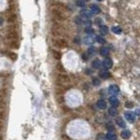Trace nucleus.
<instances>
[{
    "mask_svg": "<svg viewBox=\"0 0 140 140\" xmlns=\"http://www.w3.org/2000/svg\"><path fill=\"white\" fill-rule=\"evenodd\" d=\"M116 123L119 127H121V128H125V126H126L125 122L123 121V119L122 118V117H117V118L116 119Z\"/></svg>",
    "mask_w": 140,
    "mask_h": 140,
    "instance_id": "12",
    "label": "nucleus"
},
{
    "mask_svg": "<svg viewBox=\"0 0 140 140\" xmlns=\"http://www.w3.org/2000/svg\"><path fill=\"white\" fill-rule=\"evenodd\" d=\"M57 68H58L60 71H64V68H63V67L61 64H57Z\"/></svg>",
    "mask_w": 140,
    "mask_h": 140,
    "instance_id": "31",
    "label": "nucleus"
},
{
    "mask_svg": "<svg viewBox=\"0 0 140 140\" xmlns=\"http://www.w3.org/2000/svg\"><path fill=\"white\" fill-rule=\"evenodd\" d=\"M2 24H3V19H2V18H0V26H1Z\"/></svg>",
    "mask_w": 140,
    "mask_h": 140,
    "instance_id": "35",
    "label": "nucleus"
},
{
    "mask_svg": "<svg viewBox=\"0 0 140 140\" xmlns=\"http://www.w3.org/2000/svg\"><path fill=\"white\" fill-rule=\"evenodd\" d=\"M97 1H102V0H97Z\"/></svg>",
    "mask_w": 140,
    "mask_h": 140,
    "instance_id": "37",
    "label": "nucleus"
},
{
    "mask_svg": "<svg viewBox=\"0 0 140 140\" xmlns=\"http://www.w3.org/2000/svg\"><path fill=\"white\" fill-rule=\"evenodd\" d=\"M95 40H96V39H94L93 37H91L90 35H88V36L84 38V43H85L86 45H91V44H93L94 43Z\"/></svg>",
    "mask_w": 140,
    "mask_h": 140,
    "instance_id": "15",
    "label": "nucleus"
},
{
    "mask_svg": "<svg viewBox=\"0 0 140 140\" xmlns=\"http://www.w3.org/2000/svg\"><path fill=\"white\" fill-rule=\"evenodd\" d=\"M126 107H127V108H132L133 103H131V102H126Z\"/></svg>",
    "mask_w": 140,
    "mask_h": 140,
    "instance_id": "32",
    "label": "nucleus"
},
{
    "mask_svg": "<svg viewBox=\"0 0 140 140\" xmlns=\"http://www.w3.org/2000/svg\"><path fill=\"white\" fill-rule=\"evenodd\" d=\"M95 22L96 23V25H101V24H102V18H96Z\"/></svg>",
    "mask_w": 140,
    "mask_h": 140,
    "instance_id": "30",
    "label": "nucleus"
},
{
    "mask_svg": "<svg viewBox=\"0 0 140 140\" xmlns=\"http://www.w3.org/2000/svg\"><path fill=\"white\" fill-rule=\"evenodd\" d=\"M109 101H110V103L112 105L113 107H116L119 105V100L118 98H116V96H111V97L109 98Z\"/></svg>",
    "mask_w": 140,
    "mask_h": 140,
    "instance_id": "9",
    "label": "nucleus"
},
{
    "mask_svg": "<svg viewBox=\"0 0 140 140\" xmlns=\"http://www.w3.org/2000/svg\"><path fill=\"white\" fill-rule=\"evenodd\" d=\"M106 138L108 140H116V136L114 132L110 131L106 134Z\"/></svg>",
    "mask_w": 140,
    "mask_h": 140,
    "instance_id": "18",
    "label": "nucleus"
},
{
    "mask_svg": "<svg viewBox=\"0 0 140 140\" xmlns=\"http://www.w3.org/2000/svg\"><path fill=\"white\" fill-rule=\"evenodd\" d=\"M3 116H4V114L2 113V111H0V118H3Z\"/></svg>",
    "mask_w": 140,
    "mask_h": 140,
    "instance_id": "34",
    "label": "nucleus"
},
{
    "mask_svg": "<svg viewBox=\"0 0 140 140\" xmlns=\"http://www.w3.org/2000/svg\"><path fill=\"white\" fill-rule=\"evenodd\" d=\"M96 40L97 41L98 43H100V44H105V42H106L105 39L102 36V35H97V36H96Z\"/></svg>",
    "mask_w": 140,
    "mask_h": 140,
    "instance_id": "22",
    "label": "nucleus"
},
{
    "mask_svg": "<svg viewBox=\"0 0 140 140\" xmlns=\"http://www.w3.org/2000/svg\"><path fill=\"white\" fill-rule=\"evenodd\" d=\"M52 53L53 55V57H54L56 60H60L61 58V53L59 52V51L57 50H52Z\"/></svg>",
    "mask_w": 140,
    "mask_h": 140,
    "instance_id": "25",
    "label": "nucleus"
},
{
    "mask_svg": "<svg viewBox=\"0 0 140 140\" xmlns=\"http://www.w3.org/2000/svg\"><path fill=\"white\" fill-rule=\"evenodd\" d=\"M80 15L81 17L82 18H90L93 15V13L91 12L90 10H88V9H82L80 11Z\"/></svg>",
    "mask_w": 140,
    "mask_h": 140,
    "instance_id": "4",
    "label": "nucleus"
},
{
    "mask_svg": "<svg viewBox=\"0 0 140 140\" xmlns=\"http://www.w3.org/2000/svg\"><path fill=\"white\" fill-rule=\"evenodd\" d=\"M16 20H17V14H15V13L11 14V15H10L7 18L8 23H14Z\"/></svg>",
    "mask_w": 140,
    "mask_h": 140,
    "instance_id": "17",
    "label": "nucleus"
},
{
    "mask_svg": "<svg viewBox=\"0 0 140 140\" xmlns=\"http://www.w3.org/2000/svg\"><path fill=\"white\" fill-rule=\"evenodd\" d=\"M111 31L116 34H120L121 32H122V29H121V27H119V26H113V27L111 28Z\"/></svg>",
    "mask_w": 140,
    "mask_h": 140,
    "instance_id": "26",
    "label": "nucleus"
},
{
    "mask_svg": "<svg viewBox=\"0 0 140 140\" xmlns=\"http://www.w3.org/2000/svg\"><path fill=\"white\" fill-rule=\"evenodd\" d=\"M76 5L80 6V7H84V6H85V3H84L83 1H81V0H77V1H76Z\"/></svg>",
    "mask_w": 140,
    "mask_h": 140,
    "instance_id": "28",
    "label": "nucleus"
},
{
    "mask_svg": "<svg viewBox=\"0 0 140 140\" xmlns=\"http://www.w3.org/2000/svg\"><path fill=\"white\" fill-rule=\"evenodd\" d=\"M1 129H2V123H0V130H1Z\"/></svg>",
    "mask_w": 140,
    "mask_h": 140,
    "instance_id": "36",
    "label": "nucleus"
},
{
    "mask_svg": "<svg viewBox=\"0 0 140 140\" xmlns=\"http://www.w3.org/2000/svg\"><path fill=\"white\" fill-rule=\"evenodd\" d=\"M85 32H86V33H88V35H90V34L94 33V30L92 29L91 27H89V26H88V27H87L85 29Z\"/></svg>",
    "mask_w": 140,
    "mask_h": 140,
    "instance_id": "27",
    "label": "nucleus"
},
{
    "mask_svg": "<svg viewBox=\"0 0 140 140\" xmlns=\"http://www.w3.org/2000/svg\"><path fill=\"white\" fill-rule=\"evenodd\" d=\"M6 54H7V56L9 57L11 60H12V61H16L17 58H18V55L13 52H7Z\"/></svg>",
    "mask_w": 140,
    "mask_h": 140,
    "instance_id": "21",
    "label": "nucleus"
},
{
    "mask_svg": "<svg viewBox=\"0 0 140 140\" xmlns=\"http://www.w3.org/2000/svg\"><path fill=\"white\" fill-rule=\"evenodd\" d=\"M53 43H54V45L58 47H65L67 46V41L65 40H63V39H59V40H56L53 41Z\"/></svg>",
    "mask_w": 140,
    "mask_h": 140,
    "instance_id": "7",
    "label": "nucleus"
},
{
    "mask_svg": "<svg viewBox=\"0 0 140 140\" xmlns=\"http://www.w3.org/2000/svg\"><path fill=\"white\" fill-rule=\"evenodd\" d=\"M96 105H97V107L100 110H105L107 108V102L102 99L98 100L97 102H96Z\"/></svg>",
    "mask_w": 140,
    "mask_h": 140,
    "instance_id": "10",
    "label": "nucleus"
},
{
    "mask_svg": "<svg viewBox=\"0 0 140 140\" xmlns=\"http://www.w3.org/2000/svg\"><path fill=\"white\" fill-rule=\"evenodd\" d=\"M18 46H19V43L17 40H11V43H10V47L13 49H17L18 48Z\"/></svg>",
    "mask_w": 140,
    "mask_h": 140,
    "instance_id": "23",
    "label": "nucleus"
},
{
    "mask_svg": "<svg viewBox=\"0 0 140 140\" xmlns=\"http://www.w3.org/2000/svg\"><path fill=\"white\" fill-rule=\"evenodd\" d=\"M109 32V28L107 26H100V33L102 36H104V35H107Z\"/></svg>",
    "mask_w": 140,
    "mask_h": 140,
    "instance_id": "13",
    "label": "nucleus"
},
{
    "mask_svg": "<svg viewBox=\"0 0 140 140\" xmlns=\"http://www.w3.org/2000/svg\"><path fill=\"white\" fill-rule=\"evenodd\" d=\"M131 133L129 130H124V131H123L122 132H121V137L124 139H128L129 137H131Z\"/></svg>",
    "mask_w": 140,
    "mask_h": 140,
    "instance_id": "16",
    "label": "nucleus"
},
{
    "mask_svg": "<svg viewBox=\"0 0 140 140\" xmlns=\"http://www.w3.org/2000/svg\"><path fill=\"white\" fill-rule=\"evenodd\" d=\"M18 34L16 32V31L14 30L10 31L7 33V39H9V40H16L18 39Z\"/></svg>",
    "mask_w": 140,
    "mask_h": 140,
    "instance_id": "8",
    "label": "nucleus"
},
{
    "mask_svg": "<svg viewBox=\"0 0 140 140\" xmlns=\"http://www.w3.org/2000/svg\"><path fill=\"white\" fill-rule=\"evenodd\" d=\"M135 114L136 115H140V110H137L135 111Z\"/></svg>",
    "mask_w": 140,
    "mask_h": 140,
    "instance_id": "33",
    "label": "nucleus"
},
{
    "mask_svg": "<svg viewBox=\"0 0 140 140\" xmlns=\"http://www.w3.org/2000/svg\"><path fill=\"white\" fill-rule=\"evenodd\" d=\"M109 53H110V50H109L108 47H102V48L100 49V54L102 55V56L103 57H107L109 55Z\"/></svg>",
    "mask_w": 140,
    "mask_h": 140,
    "instance_id": "14",
    "label": "nucleus"
},
{
    "mask_svg": "<svg viewBox=\"0 0 140 140\" xmlns=\"http://www.w3.org/2000/svg\"><path fill=\"white\" fill-rule=\"evenodd\" d=\"M90 11L93 14H96V15H97V14H99L101 12V9L100 7L98 5H92L90 6Z\"/></svg>",
    "mask_w": 140,
    "mask_h": 140,
    "instance_id": "11",
    "label": "nucleus"
},
{
    "mask_svg": "<svg viewBox=\"0 0 140 140\" xmlns=\"http://www.w3.org/2000/svg\"><path fill=\"white\" fill-rule=\"evenodd\" d=\"M124 116L130 123H133L135 121V118H136L135 114L132 112H131V111H126V112L124 113Z\"/></svg>",
    "mask_w": 140,
    "mask_h": 140,
    "instance_id": "6",
    "label": "nucleus"
},
{
    "mask_svg": "<svg viewBox=\"0 0 140 140\" xmlns=\"http://www.w3.org/2000/svg\"><path fill=\"white\" fill-rule=\"evenodd\" d=\"M102 66H103V67H104L105 69L111 68V67H112V66H113L112 60L110 59V58H106L103 61H102Z\"/></svg>",
    "mask_w": 140,
    "mask_h": 140,
    "instance_id": "5",
    "label": "nucleus"
},
{
    "mask_svg": "<svg viewBox=\"0 0 140 140\" xmlns=\"http://www.w3.org/2000/svg\"><path fill=\"white\" fill-rule=\"evenodd\" d=\"M75 22H76V24H78V25H85V26H90L92 24V22L90 21V20H88V18H85L82 17L76 18Z\"/></svg>",
    "mask_w": 140,
    "mask_h": 140,
    "instance_id": "2",
    "label": "nucleus"
},
{
    "mask_svg": "<svg viewBox=\"0 0 140 140\" xmlns=\"http://www.w3.org/2000/svg\"><path fill=\"white\" fill-rule=\"evenodd\" d=\"M108 112H109V114H110V116H116V115H117V113H118V111H117L116 108H115V107H113V106H112V107H111V108L109 109Z\"/></svg>",
    "mask_w": 140,
    "mask_h": 140,
    "instance_id": "19",
    "label": "nucleus"
},
{
    "mask_svg": "<svg viewBox=\"0 0 140 140\" xmlns=\"http://www.w3.org/2000/svg\"><path fill=\"white\" fill-rule=\"evenodd\" d=\"M100 77L102 79H108L110 77V73L108 71H101L100 72Z\"/></svg>",
    "mask_w": 140,
    "mask_h": 140,
    "instance_id": "24",
    "label": "nucleus"
},
{
    "mask_svg": "<svg viewBox=\"0 0 140 140\" xmlns=\"http://www.w3.org/2000/svg\"><path fill=\"white\" fill-rule=\"evenodd\" d=\"M51 13H52L53 18H54L56 21H63V20H65V18H66L64 14L62 13V11H61V10L57 9V8L53 9L52 11H51Z\"/></svg>",
    "mask_w": 140,
    "mask_h": 140,
    "instance_id": "1",
    "label": "nucleus"
},
{
    "mask_svg": "<svg viewBox=\"0 0 140 140\" xmlns=\"http://www.w3.org/2000/svg\"><path fill=\"white\" fill-rule=\"evenodd\" d=\"M101 65H102V63H101V61L98 59H96L93 62H92V67H93L94 68H96V69L100 68Z\"/></svg>",
    "mask_w": 140,
    "mask_h": 140,
    "instance_id": "20",
    "label": "nucleus"
},
{
    "mask_svg": "<svg viewBox=\"0 0 140 140\" xmlns=\"http://www.w3.org/2000/svg\"><path fill=\"white\" fill-rule=\"evenodd\" d=\"M120 92V88L116 84H112L109 87V93H110L111 96H116L117 94Z\"/></svg>",
    "mask_w": 140,
    "mask_h": 140,
    "instance_id": "3",
    "label": "nucleus"
},
{
    "mask_svg": "<svg viewBox=\"0 0 140 140\" xmlns=\"http://www.w3.org/2000/svg\"><path fill=\"white\" fill-rule=\"evenodd\" d=\"M93 84H94L95 86L100 85V81L98 79H96V78H94V79H93Z\"/></svg>",
    "mask_w": 140,
    "mask_h": 140,
    "instance_id": "29",
    "label": "nucleus"
}]
</instances>
